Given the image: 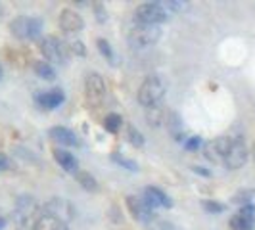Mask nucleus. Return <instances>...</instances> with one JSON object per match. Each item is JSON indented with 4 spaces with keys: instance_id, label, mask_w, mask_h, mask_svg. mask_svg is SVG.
Masks as SVG:
<instances>
[{
    "instance_id": "obj_9",
    "label": "nucleus",
    "mask_w": 255,
    "mask_h": 230,
    "mask_svg": "<svg viewBox=\"0 0 255 230\" xmlns=\"http://www.w3.org/2000/svg\"><path fill=\"white\" fill-rule=\"evenodd\" d=\"M127 207H128V211H130V215L136 219V221H140V223H153V209L146 204L144 198L128 196Z\"/></svg>"
},
{
    "instance_id": "obj_14",
    "label": "nucleus",
    "mask_w": 255,
    "mask_h": 230,
    "mask_svg": "<svg viewBox=\"0 0 255 230\" xmlns=\"http://www.w3.org/2000/svg\"><path fill=\"white\" fill-rule=\"evenodd\" d=\"M60 27L65 33H79L85 27V19L75 10H64L60 15Z\"/></svg>"
},
{
    "instance_id": "obj_21",
    "label": "nucleus",
    "mask_w": 255,
    "mask_h": 230,
    "mask_svg": "<svg viewBox=\"0 0 255 230\" xmlns=\"http://www.w3.org/2000/svg\"><path fill=\"white\" fill-rule=\"evenodd\" d=\"M96 46H98V50H100V54H102L104 58H106L108 62H112V64H114V50H112V44H110L106 38H98Z\"/></svg>"
},
{
    "instance_id": "obj_23",
    "label": "nucleus",
    "mask_w": 255,
    "mask_h": 230,
    "mask_svg": "<svg viewBox=\"0 0 255 230\" xmlns=\"http://www.w3.org/2000/svg\"><path fill=\"white\" fill-rule=\"evenodd\" d=\"M127 134H128V140H130V144H134V146H138V148H142V146H144V136H142L140 132L132 127V125H128Z\"/></svg>"
},
{
    "instance_id": "obj_1",
    "label": "nucleus",
    "mask_w": 255,
    "mask_h": 230,
    "mask_svg": "<svg viewBox=\"0 0 255 230\" xmlns=\"http://www.w3.org/2000/svg\"><path fill=\"white\" fill-rule=\"evenodd\" d=\"M167 92V81L163 75L159 73H152L148 75L140 85V90H138V102L144 106V108H155L159 106V102L163 100Z\"/></svg>"
},
{
    "instance_id": "obj_25",
    "label": "nucleus",
    "mask_w": 255,
    "mask_h": 230,
    "mask_svg": "<svg viewBox=\"0 0 255 230\" xmlns=\"http://www.w3.org/2000/svg\"><path fill=\"white\" fill-rule=\"evenodd\" d=\"M252 196H254V192H252V190H242L238 196H234V198H232V202L242 204V205H248V204H250V200H252Z\"/></svg>"
},
{
    "instance_id": "obj_2",
    "label": "nucleus",
    "mask_w": 255,
    "mask_h": 230,
    "mask_svg": "<svg viewBox=\"0 0 255 230\" xmlns=\"http://www.w3.org/2000/svg\"><path fill=\"white\" fill-rule=\"evenodd\" d=\"M134 19L138 25H159L167 19V10L163 2H144L136 8Z\"/></svg>"
},
{
    "instance_id": "obj_28",
    "label": "nucleus",
    "mask_w": 255,
    "mask_h": 230,
    "mask_svg": "<svg viewBox=\"0 0 255 230\" xmlns=\"http://www.w3.org/2000/svg\"><path fill=\"white\" fill-rule=\"evenodd\" d=\"M71 50L77 52V56H87V50H85V46H83L79 40H75V42L71 44Z\"/></svg>"
},
{
    "instance_id": "obj_17",
    "label": "nucleus",
    "mask_w": 255,
    "mask_h": 230,
    "mask_svg": "<svg viewBox=\"0 0 255 230\" xmlns=\"http://www.w3.org/2000/svg\"><path fill=\"white\" fill-rule=\"evenodd\" d=\"M167 119H169V112L163 110V108H159V106L148 108V112H146V121H148L152 127H161V125L165 127Z\"/></svg>"
},
{
    "instance_id": "obj_19",
    "label": "nucleus",
    "mask_w": 255,
    "mask_h": 230,
    "mask_svg": "<svg viewBox=\"0 0 255 230\" xmlns=\"http://www.w3.org/2000/svg\"><path fill=\"white\" fill-rule=\"evenodd\" d=\"M75 179L77 182L85 188L87 192H96L98 190V182H96V179L90 175V173H87V171H77L75 173Z\"/></svg>"
},
{
    "instance_id": "obj_30",
    "label": "nucleus",
    "mask_w": 255,
    "mask_h": 230,
    "mask_svg": "<svg viewBox=\"0 0 255 230\" xmlns=\"http://www.w3.org/2000/svg\"><path fill=\"white\" fill-rule=\"evenodd\" d=\"M192 171H194V173H198V175H204V177H209V175H211L207 169H204V167H198V165L192 167Z\"/></svg>"
},
{
    "instance_id": "obj_32",
    "label": "nucleus",
    "mask_w": 255,
    "mask_h": 230,
    "mask_svg": "<svg viewBox=\"0 0 255 230\" xmlns=\"http://www.w3.org/2000/svg\"><path fill=\"white\" fill-rule=\"evenodd\" d=\"M252 152H254V159H255V140H254V150H252Z\"/></svg>"
},
{
    "instance_id": "obj_13",
    "label": "nucleus",
    "mask_w": 255,
    "mask_h": 230,
    "mask_svg": "<svg viewBox=\"0 0 255 230\" xmlns=\"http://www.w3.org/2000/svg\"><path fill=\"white\" fill-rule=\"evenodd\" d=\"M65 100V92L62 89H52L48 92H42V94H37V104L42 108V110H54L58 106H62Z\"/></svg>"
},
{
    "instance_id": "obj_5",
    "label": "nucleus",
    "mask_w": 255,
    "mask_h": 230,
    "mask_svg": "<svg viewBox=\"0 0 255 230\" xmlns=\"http://www.w3.org/2000/svg\"><path fill=\"white\" fill-rule=\"evenodd\" d=\"M42 215L46 217H52L60 223H71V219L75 217V207L69 204L67 200H62V198H52L48 200L44 207H42Z\"/></svg>"
},
{
    "instance_id": "obj_6",
    "label": "nucleus",
    "mask_w": 255,
    "mask_h": 230,
    "mask_svg": "<svg viewBox=\"0 0 255 230\" xmlns=\"http://www.w3.org/2000/svg\"><path fill=\"white\" fill-rule=\"evenodd\" d=\"M40 50L44 54V60L54 62V64H65L67 62V46L60 38L56 37H44L40 40Z\"/></svg>"
},
{
    "instance_id": "obj_12",
    "label": "nucleus",
    "mask_w": 255,
    "mask_h": 230,
    "mask_svg": "<svg viewBox=\"0 0 255 230\" xmlns=\"http://www.w3.org/2000/svg\"><path fill=\"white\" fill-rule=\"evenodd\" d=\"M142 198L146 200V204L150 205L152 209H155V207H167V209H171L173 207V200L167 196L165 192H161L159 188H155V186H146Z\"/></svg>"
},
{
    "instance_id": "obj_26",
    "label": "nucleus",
    "mask_w": 255,
    "mask_h": 230,
    "mask_svg": "<svg viewBox=\"0 0 255 230\" xmlns=\"http://www.w3.org/2000/svg\"><path fill=\"white\" fill-rule=\"evenodd\" d=\"M148 230H180L177 229L175 225H171V223H165V221H157V223H152Z\"/></svg>"
},
{
    "instance_id": "obj_11",
    "label": "nucleus",
    "mask_w": 255,
    "mask_h": 230,
    "mask_svg": "<svg viewBox=\"0 0 255 230\" xmlns=\"http://www.w3.org/2000/svg\"><path fill=\"white\" fill-rule=\"evenodd\" d=\"M255 223V207L252 204L242 205V209L230 219V229L232 230H254Z\"/></svg>"
},
{
    "instance_id": "obj_4",
    "label": "nucleus",
    "mask_w": 255,
    "mask_h": 230,
    "mask_svg": "<svg viewBox=\"0 0 255 230\" xmlns=\"http://www.w3.org/2000/svg\"><path fill=\"white\" fill-rule=\"evenodd\" d=\"M161 37V29L159 25H138L130 31V46L134 48H148V46H153Z\"/></svg>"
},
{
    "instance_id": "obj_33",
    "label": "nucleus",
    "mask_w": 255,
    "mask_h": 230,
    "mask_svg": "<svg viewBox=\"0 0 255 230\" xmlns=\"http://www.w3.org/2000/svg\"><path fill=\"white\" fill-rule=\"evenodd\" d=\"M2 73H4V71H2V65H0V79H2Z\"/></svg>"
},
{
    "instance_id": "obj_29",
    "label": "nucleus",
    "mask_w": 255,
    "mask_h": 230,
    "mask_svg": "<svg viewBox=\"0 0 255 230\" xmlns=\"http://www.w3.org/2000/svg\"><path fill=\"white\" fill-rule=\"evenodd\" d=\"M10 167V161H8V157L4 155V153H0V171H4V169H8Z\"/></svg>"
},
{
    "instance_id": "obj_22",
    "label": "nucleus",
    "mask_w": 255,
    "mask_h": 230,
    "mask_svg": "<svg viewBox=\"0 0 255 230\" xmlns=\"http://www.w3.org/2000/svg\"><path fill=\"white\" fill-rule=\"evenodd\" d=\"M112 159H114L117 165H123L125 169H128V171H136V169H138V165H136L134 161L127 159V157L121 155V153H112Z\"/></svg>"
},
{
    "instance_id": "obj_15",
    "label": "nucleus",
    "mask_w": 255,
    "mask_h": 230,
    "mask_svg": "<svg viewBox=\"0 0 255 230\" xmlns=\"http://www.w3.org/2000/svg\"><path fill=\"white\" fill-rule=\"evenodd\" d=\"M50 138L56 142V144H60V146H77V144H79L75 134L65 127H52Z\"/></svg>"
},
{
    "instance_id": "obj_31",
    "label": "nucleus",
    "mask_w": 255,
    "mask_h": 230,
    "mask_svg": "<svg viewBox=\"0 0 255 230\" xmlns=\"http://www.w3.org/2000/svg\"><path fill=\"white\" fill-rule=\"evenodd\" d=\"M4 225H6V221H4V219H0V230L4 229Z\"/></svg>"
},
{
    "instance_id": "obj_24",
    "label": "nucleus",
    "mask_w": 255,
    "mask_h": 230,
    "mask_svg": "<svg viewBox=\"0 0 255 230\" xmlns=\"http://www.w3.org/2000/svg\"><path fill=\"white\" fill-rule=\"evenodd\" d=\"M205 211H209V213H223L225 211V205L219 204V202H211V200H204L202 202Z\"/></svg>"
},
{
    "instance_id": "obj_27",
    "label": "nucleus",
    "mask_w": 255,
    "mask_h": 230,
    "mask_svg": "<svg viewBox=\"0 0 255 230\" xmlns=\"http://www.w3.org/2000/svg\"><path fill=\"white\" fill-rule=\"evenodd\" d=\"M200 146H202V138H200V136H192V138H188V140L184 142V148H186L188 152H196Z\"/></svg>"
},
{
    "instance_id": "obj_7",
    "label": "nucleus",
    "mask_w": 255,
    "mask_h": 230,
    "mask_svg": "<svg viewBox=\"0 0 255 230\" xmlns=\"http://www.w3.org/2000/svg\"><path fill=\"white\" fill-rule=\"evenodd\" d=\"M232 142H234V138H230V136H219L215 140H209L204 146L205 157L213 163L225 161V157L229 155L230 148H232Z\"/></svg>"
},
{
    "instance_id": "obj_8",
    "label": "nucleus",
    "mask_w": 255,
    "mask_h": 230,
    "mask_svg": "<svg viewBox=\"0 0 255 230\" xmlns=\"http://www.w3.org/2000/svg\"><path fill=\"white\" fill-rule=\"evenodd\" d=\"M85 94H87V102L90 106H100L106 96V83L102 77L90 73L85 81Z\"/></svg>"
},
{
    "instance_id": "obj_18",
    "label": "nucleus",
    "mask_w": 255,
    "mask_h": 230,
    "mask_svg": "<svg viewBox=\"0 0 255 230\" xmlns=\"http://www.w3.org/2000/svg\"><path fill=\"white\" fill-rule=\"evenodd\" d=\"M33 69H35V73H37L40 79H44V81H54V79H56V69H54L48 62H44V60L35 62V64H33Z\"/></svg>"
},
{
    "instance_id": "obj_3",
    "label": "nucleus",
    "mask_w": 255,
    "mask_h": 230,
    "mask_svg": "<svg viewBox=\"0 0 255 230\" xmlns=\"http://www.w3.org/2000/svg\"><path fill=\"white\" fill-rule=\"evenodd\" d=\"M10 31L13 37L17 38H37L42 31V21L38 17H29V15H19L10 23Z\"/></svg>"
},
{
    "instance_id": "obj_20",
    "label": "nucleus",
    "mask_w": 255,
    "mask_h": 230,
    "mask_svg": "<svg viewBox=\"0 0 255 230\" xmlns=\"http://www.w3.org/2000/svg\"><path fill=\"white\" fill-rule=\"evenodd\" d=\"M121 115L117 114H110L106 115V119H104V127H106V130L108 132H117L119 128H121Z\"/></svg>"
},
{
    "instance_id": "obj_10",
    "label": "nucleus",
    "mask_w": 255,
    "mask_h": 230,
    "mask_svg": "<svg viewBox=\"0 0 255 230\" xmlns=\"http://www.w3.org/2000/svg\"><path fill=\"white\" fill-rule=\"evenodd\" d=\"M246 159H248V148H246V142L242 138H234L232 142V148H230L229 155L225 157V167H229V169H240L244 167L246 163Z\"/></svg>"
},
{
    "instance_id": "obj_34",
    "label": "nucleus",
    "mask_w": 255,
    "mask_h": 230,
    "mask_svg": "<svg viewBox=\"0 0 255 230\" xmlns=\"http://www.w3.org/2000/svg\"><path fill=\"white\" fill-rule=\"evenodd\" d=\"M0 13H2V6H0Z\"/></svg>"
},
{
    "instance_id": "obj_16",
    "label": "nucleus",
    "mask_w": 255,
    "mask_h": 230,
    "mask_svg": "<svg viewBox=\"0 0 255 230\" xmlns=\"http://www.w3.org/2000/svg\"><path fill=\"white\" fill-rule=\"evenodd\" d=\"M54 159H56V163L62 167L64 171H67V173H73L75 175L77 171V159L71 155L69 152H65V150H62V148H54Z\"/></svg>"
}]
</instances>
